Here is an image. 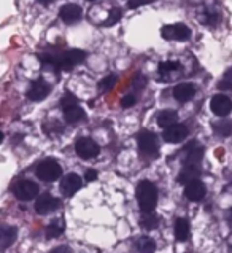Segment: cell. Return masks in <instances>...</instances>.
<instances>
[{"label": "cell", "mask_w": 232, "mask_h": 253, "mask_svg": "<svg viewBox=\"0 0 232 253\" xmlns=\"http://www.w3.org/2000/svg\"><path fill=\"white\" fill-rule=\"evenodd\" d=\"M40 188L35 182H31V180H21V182L14 186V196H16L19 201H31L35 196H39Z\"/></svg>", "instance_id": "obj_6"}, {"label": "cell", "mask_w": 232, "mask_h": 253, "mask_svg": "<svg viewBox=\"0 0 232 253\" xmlns=\"http://www.w3.org/2000/svg\"><path fill=\"white\" fill-rule=\"evenodd\" d=\"M51 253H69V249H67V247H64V245H61V247L53 249Z\"/></svg>", "instance_id": "obj_37"}, {"label": "cell", "mask_w": 232, "mask_h": 253, "mask_svg": "<svg viewBox=\"0 0 232 253\" xmlns=\"http://www.w3.org/2000/svg\"><path fill=\"white\" fill-rule=\"evenodd\" d=\"M161 34H162V37L167 39V40L185 42V40L190 39L191 31L185 24H172V26H164Z\"/></svg>", "instance_id": "obj_7"}, {"label": "cell", "mask_w": 232, "mask_h": 253, "mask_svg": "<svg viewBox=\"0 0 232 253\" xmlns=\"http://www.w3.org/2000/svg\"><path fill=\"white\" fill-rule=\"evenodd\" d=\"M205 194H207V188L200 180H194V182L185 186V196L190 201H202L205 198Z\"/></svg>", "instance_id": "obj_13"}, {"label": "cell", "mask_w": 232, "mask_h": 253, "mask_svg": "<svg viewBox=\"0 0 232 253\" xmlns=\"http://www.w3.org/2000/svg\"><path fill=\"white\" fill-rule=\"evenodd\" d=\"M134 104H135V96H132V94H129V96H126L124 99L121 100V105L124 107V108L132 107Z\"/></svg>", "instance_id": "obj_35"}, {"label": "cell", "mask_w": 232, "mask_h": 253, "mask_svg": "<svg viewBox=\"0 0 232 253\" xmlns=\"http://www.w3.org/2000/svg\"><path fill=\"white\" fill-rule=\"evenodd\" d=\"M62 233H64V223L54 221V223H51V225L48 226L46 237H48V239H54V237H59Z\"/></svg>", "instance_id": "obj_25"}, {"label": "cell", "mask_w": 232, "mask_h": 253, "mask_svg": "<svg viewBox=\"0 0 232 253\" xmlns=\"http://www.w3.org/2000/svg\"><path fill=\"white\" fill-rule=\"evenodd\" d=\"M81 6H78L75 3H69V5H64L61 11H59V16L64 23L72 24V23H77V21L81 19Z\"/></svg>", "instance_id": "obj_14"}, {"label": "cell", "mask_w": 232, "mask_h": 253, "mask_svg": "<svg viewBox=\"0 0 232 253\" xmlns=\"http://www.w3.org/2000/svg\"><path fill=\"white\" fill-rule=\"evenodd\" d=\"M157 125L167 129L173 125H177V112L173 110H162L161 113L157 115Z\"/></svg>", "instance_id": "obj_19"}, {"label": "cell", "mask_w": 232, "mask_h": 253, "mask_svg": "<svg viewBox=\"0 0 232 253\" xmlns=\"http://www.w3.org/2000/svg\"><path fill=\"white\" fill-rule=\"evenodd\" d=\"M121 19V10L119 8H112L108 13V18L105 21V26H113L115 23H118Z\"/></svg>", "instance_id": "obj_29"}, {"label": "cell", "mask_w": 232, "mask_h": 253, "mask_svg": "<svg viewBox=\"0 0 232 253\" xmlns=\"http://www.w3.org/2000/svg\"><path fill=\"white\" fill-rule=\"evenodd\" d=\"M64 118H65V121H67V123H70V125H74V123H78V121L84 120V110L79 105L65 108V110H64Z\"/></svg>", "instance_id": "obj_18"}, {"label": "cell", "mask_w": 232, "mask_h": 253, "mask_svg": "<svg viewBox=\"0 0 232 253\" xmlns=\"http://www.w3.org/2000/svg\"><path fill=\"white\" fill-rule=\"evenodd\" d=\"M48 126H51V129H43L48 135H53V134H61L62 131H64V127H62V125L61 123H57V121H51V125L49 123H46Z\"/></svg>", "instance_id": "obj_31"}, {"label": "cell", "mask_w": 232, "mask_h": 253, "mask_svg": "<svg viewBox=\"0 0 232 253\" xmlns=\"http://www.w3.org/2000/svg\"><path fill=\"white\" fill-rule=\"evenodd\" d=\"M190 236V225L185 218H178L175 221V237L178 241H186Z\"/></svg>", "instance_id": "obj_22"}, {"label": "cell", "mask_w": 232, "mask_h": 253, "mask_svg": "<svg viewBox=\"0 0 232 253\" xmlns=\"http://www.w3.org/2000/svg\"><path fill=\"white\" fill-rule=\"evenodd\" d=\"M220 89H232V69L224 74V78L220 82Z\"/></svg>", "instance_id": "obj_30"}, {"label": "cell", "mask_w": 232, "mask_h": 253, "mask_svg": "<svg viewBox=\"0 0 232 253\" xmlns=\"http://www.w3.org/2000/svg\"><path fill=\"white\" fill-rule=\"evenodd\" d=\"M39 59L51 66L56 70H70L77 64L86 59V53L81 49H67V51H48L39 54Z\"/></svg>", "instance_id": "obj_1"}, {"label": "cell", "mask_w": 232, "mask_h": 253, "mask_svg": "<svg viewBox=\"0 0 232 253\" xmlns=\"http://www.w3.org/2000/svg\"><path fill=\"white\" fill-rule=\"evenodd\" d=\"M137 140H139V150L142 151L143 155L153 156V155L157 153L159 145H157L156 134L150 132V131H142L139 134V137H137Z\"/></svg>", "instance_id": "obj_5"}, {"label": "cell", "mask_w": 232, "mask_h": 253, "mask_svg": "<svg viewBox=\"0 0 232 253\" xmlns=\"http://www.w3.org/2000/svg\"><path fill=\"white\" fill-rule=\"evenodd\" d=\"M210 108L218 117H226L232 110V100L224 94H218V96L212 97V100H210Z\"/></svg>", "instance_id": "obj_9"}, {"label": "cell", "mask_w": 232, "mask_h": 253, "mask_svg": "<svg viewBox=\"0 0 232 253\" xmlns=\"http://www.w3.org/2000/svg\"><path fill=\"white\" fill-rule=\"evenodd\" d=\"M180 69V62L177 61H165L159 64V74L161 75H167L170 72H175Z\"/></svg>", "instance_id": "obj_26"}, {"label": "cell", "mask_w": 232, "mask_h": 253, "mask_svg": "<svg viewBox=\"0 0 232 253\" xmlns=\"http://www.w3.org/2000/svg\"><path fill=\"white\" fill-rule=\"evenodd\" d=\"M83 185V180L78 173H67L62 180H61V193L64 196H74V194L81 188Z\"/></svg>", "instance_id": "obj_8"}, {"label": "cell", "mask_w": 232, "mask_h": 253, "mask_svg": "<svg viewBox=\"0 0 232 253\" xmlns=\"http://www.w3.org/2000/svg\"><path fill=\"white\" fill-rule=\"evenodd\" d=\"M37 2H40L41 5H49V3L53 2V0H37Z\"/></svg>", "instance_id": "obj_39"}, {"label": "cell", "mask_w": 232, "mask_h": 253, "mask_svg": "<svg viewBox=\"0 0 232 253\" xmlns=\"http://www.w3.org/2000/svg\"><path fill=\"white\" fill-rule=\"evenodd\" d=\"M135 247L140 253H155L156 250V242L151 239V237H140V239H137L135 242Z\"/></svg>", "instance_id": "obj_21"}, {"label": "cell", "mask_w": 232, "mask_h": 253, "mask_svg": "<svg viewBox=\"0 0 232 253\" xmlns=\"http://www.w3.org/2000/svg\"><path fill=\"white\" fill-rule=\"evenodd\" d=\"M57 207H59V201H57L54 196H51V194L43 193L37 199L35 211H37V213H40V215H46V213L54 212Z\"/></svg>", "instance_id": "obj_10"}, {"label": "cell", "mask_w": 232, "mask_h": 253, "mask_svg": "<svg viewBox=\"0 0 232 253\" xmlns=\"http://www.w3.org/2000/svg\"><path fill=\"white\" fill-rule=\"evenodd\" d=\"M118 82V77H116L115 74H110V75H107L105 78H102V80L99 82V91L100 92H107V91H110L115 83Z\"/></svg>", "instance_id": "obj_24"}, {"label": "cell", "mask_w": 232, "mask_h": 253, "mask_svg": "<svg viewBox=\"0 0 232 253\" xmlns=\"http://www.w3.org/2000/svg\"><path fill=\"white\" fill-rule=\"evenodd\" d=\"M226 220H228V223L232 226V209H229V211L226 212Z\"/></svg>", "instance_id": "obj_38"}, {"label": "cell", "mask_w": 232, "mask_h": 253, "mask_svg": "<svg viewBox=\"0 0 232 253\" xmlns=\"http://www.w3.org/2000/svg\"><path fill=\"white\" fill-rule=\"evenodd\" d=\"M200 173H202V169L199 164H183V169L178 173L177 182L186 186L188 183L197 180L200 177Z\"/></svg>", "instance_id": "obj_12"}, {"label": "cell", "mask_w": 232, "mask_h": 253, "mask_svg": "<svg viewBox=\"0 0 232 253\" xmlns=\"http://www.w3.org/2000/svg\"><path fill=\"white\" fill-rule=\"evenodd\" d=\"M16 234H18L16 228L3 226L2 231H0V242H2V249L10 247V245L14 242V239H16Z\"/></svg>", "instance_id": "obj_20"}, {"label": "cell", "mask_w": 232, "mask_h": 253, "mask_svg": "<svg viewBox=\"0 0 232 253\" xmlns=\"http://www.w3.org/2000/svg\"><path fill=\"white\" fill-rule=\"evenodd\" d=\"M140 225H142L145 229H155V228H157V225H159V220H157V216L147 213L145 216H142Z\"/></svg>", "instance_id": "obj_27"}, {"label": "cell", "mask_w": 232, "mask_h": 253, "mask_svg": "<svg viewBox=\"0 0 232 253\" xmlns=\"http://www.w3.org/2000/svg\"><path fill=\"white\" fill-rule=\"evenodd\" d=\"M137 202L143 213H151L157 204V188L151 182H140L137 186Z\"/></svg>", "instance_id": "obj_2"}, {"label": "cell", "mask_w": 232, "mask_h": 253, "mask_svg": "<svg viewBox=\"0 0 232 253\" xmlns=\"http://www.w3.org/2000/svg\"><path fill=\"white\" fill-rule=\"evenodd\" d=\"M195 96V84L194 83H180L173 88V97L178 102H188Z\"/></svg>", "instance_id": "obj_16"}, {"label": "cell", "mask_w": 232, "mask_h": 253, "mask_svg": "<svg viewBox=\"0 0 232 253\" xmlns=\"http://www.w3.org/2000/svg\"><path fill=\"white\" fill-rule=\"evenodd\" d=\"M202 158H204V148L193 142L191 145L185 148V160L183 164H200Z\"/></svg>", "instance_id": "obj_17"}, {"label": "cell", "mask_w": 232, "mask_h": 253, "mask_svg": "<svg viewBox=\"0 0 232 253\" xmlns=\"http://www.w3.org/2000/svg\"><path fill=\"white\" fill-rule=\"evenodd\" d=\"M132 86L137 89V91H140V89H143L145 86H147V78H145L143 75H135L134 77V80H132Z\"/></svg>", "instance_id": "obj_32"}, {"label": "cell", "mask_w": 232, "mask_h": 253, "mask_svg": "<svg viewBox=\"0 0 232 253\" xmlns=\"http://www.w3.org/2000/svg\"><path fill=\"white\" fill-rule=\"evenodd\" d=\"M220 21V14H218V11H215V10H208L207 11V14H205V23H208V24H216Z\"/></svg>", "instance_id": "obj_33"}, {"label": "cell", "mask_w": 232, "mask_h": 253, "mask_svg": "<svg viewBox=\"0 0 232 253\" xmlns=\"http://www.w3.org/2000/svg\"><path fill=\"white\" fill-rule=\"evenodd\" d=\"M186 135H188V127L183 125V123H177V125L167 127L162 134L164 140L169 143H178L181 140H185Z\"/></svg>", "instance_id": "obj_11"}, {"label": "cell", "mask_w": 232, "mask_h": 253, "mask_svg": "<svg viewBox=\"0 0 232 253\" xmlns=\"http://www.w3.org/2000/svg\"><path fill=\"white\" fill-rule=\"evenodd\" d=\"M153 0H129V8H139V6H142V5H148V3H151Z\"/></svg>", "instance_id": "obj_34"}, {"label": "cell", "mask_w": 232, "mask_h": 253, "mask_svg": "<svg viewBox=\"0 0 232 253\" xmlns=\"http://www.w3.org/2000/svg\"><path fill=\"white\" fill-rule=\"evenodd\" d=\"M75 151L79 158L83 160H92L99 155V145L89 137H79V139L75 142Z\"/></svg>", "instance_id": "obj_4"}, {"label": "cell", "mask_w": 232, "mask_h": 253, "mask_svg": "<svg viewBox=\"0 0 232 253\" xmlns=\"http://www.w3.org/2000/svg\"><path fill=\"white\" fill-rule=\"evenodd\" d=\"M86 180H88V182H94V180H96L97 178V172L96 170H86Z\"/></svg>", "instance_id": "obj_36"}, {"label": "cell", "mask_w": 232, "mask_h": 253, "mask_svg": "<svg viewBox=\"0 0 232 253\" xmlns=\"http://www.w3.org/2000/svg\"><path fill=\"white\" fill-rule=\"evenodd\" d=\"M75 105H78V99L74 96V94H70V92H67L65 96L61 99V107L64 108H70V107H75Z\"/></svg>", "instance_id": "obj_28"}, {"label": "cell", "mask_w": 232, "mask_h": 253, "mask_svg": "<svg viewBox=\"0 0 232 253\" xmlns=\"http://www.w3.org/2000/svg\"><path fill=\"white\" fill-rule=\"evenodd\" d=\"M89 2H92V0H89Z\"/></svg>", "instance_id": "obj_40"}, {"label": "cell", "mask_w": 232, "mask_h": 253, "mask_svg": "<svg viewBox=\"0 0 232 253\" xmlns=\"http://www.w3.org/2000/svg\"><path fill=\"white\" fill-rule=\"evenodd\" d=\"M215 132L221 135V137H228L232 134V121L229 120H223L220 123H216L215 125Z\"/></svg>", "instance_id": "obj_23"}, {"label": "cell", "mask_w": 232, "mask_h": 253, "mask_svg": "<svg viewBox=\"0 0 232 253\" xmlns=\"http://www.w3.org/2000/svg\"><path fill=\"white\" fill-rule=\"evenodd\" d=\"M35 175H37L43 182H56L57 178H61L62 169L57 161L54 160H45L41 161L37 169H35Z\"/></svg>", "instance_id": "obj_3"}, {"label": "cell", "mask_w": 232, "mask_h": 253, "mask_svg": "<svg viewBox=\"0 0 232 253\" xmlns=\"http://www.w3.org/2000/svg\"><path fill=\"white\" fill-rule=\"evenodd\" d=\"M48 94H49V84L43 80H37L31 84V88L27 91V97L31 100H35V102H39V100L45 99Z\"/></svg>", "instance_id": "obj_15"}]
</instances>
